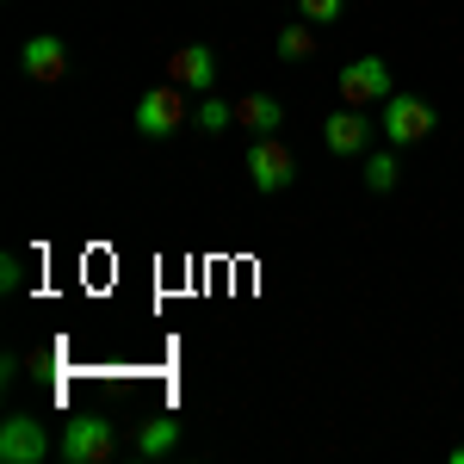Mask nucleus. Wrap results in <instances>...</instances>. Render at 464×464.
Segmentation results:
<instances>
[{"label":"nucleus","instance_id":"obj_6","mask_svg":"<svg viewBox=\"0 0 464 464\" xmlns=\"http://www.w3.org/2000/svg\"><path fill=\"white\" fill-rule=\"evenodd\" d=\"M248 179H254V192H285L291 179H297V161H291V149L279 143V137H254L248 149Z\"/></svg>","mask_w":464,"mask_h":464},{"label":"nucleus","instance_id":"obj_12","mask_svg":"<svg viewBox=\"0 0 464 464\" xmlns=\"http://www.w3.org/2000/svg\"><path fill=\"white\" fill-rule=\"evenodd\" d=\"M273 50H279V63H310V56H316V25H310V19H297V25H285Z\"/></svg>","mask_w":464,"mask_h":464},{"label":"nucleus","instance_id":"obj_15","mask_svg":"<svg viewBox=\"0 0 464 464\" xmlns=\"http://www.w3.org/2000/svg\"><path fill=\"white\" fill-rule=\"evenodd\" d=\"M347 13V0H297V19H310V25H334Z\"/></svg>","mask_w":464,"mask_h":464},{"label":"nucleus","instance_id":"obj_9","mask_svg":"<svg viewBox=\"0 0 464 464\" xmlns=\"http://www.w3.org/2000/svg\"><path fill=\"white\" fill-rule=\"evenodd\" d=\"M19 63H25L32 81L50 87V81H63V74H69V44H63L56 32H32V37H25V50H19Z\"/></svg>","mask_w":464,"mask_h":464},{"label":"nucleus","instance_id":"obj_2","mask_svg":"<svg viewBox=\"0 0 464 464\" xmlns=\"http://www.w3.org/2000/svg\"><path fill=\"white\" fill-rule=\"evenodd\" d=\"M56 452H63L69 464H106L111 452H118V428H111L106 415H69Z\"/></svg>","mask_w":464,"mask_h":464},{"label":"nucleus","instance_id":"obj_17","mask_svg":"<svg viewBox=\"0 0 464 464\" xmlns=\"http://www.w3.org/2000/svg\"><path fill=\"white\" fill-rule=\"evenodd\" d=\"M452 464H464V440H459V446H452Z\"/></svg>","mask_w":464,"mask_h":464},{"label":"nucleus","instance_id":"obj_10","mask_svg":"<svg viewBox=\"0 0 464 464\" xmlns=\"http://www.w3.org/2000/svg\"><path fill=\"white\" fill-rule=\"evenodd\" d=\"M236 124H242V130H254V137H279L285 106H279L273 93H248V100H236Z\"/></svg>","mask_w":464,"mask_h":464},{"label":"nucleus","instance_id":"obj_13","mask_svg":"<svg viewBox=\"0 0 464 464\" xmlns=\"http://www.w3.org/2000/svg\"><path fill=\"white\" fill-rule=\"evenodd\" d=\"M396 179H402V161H396L391 149H365V186L372 192H391Z\"/></svg>","mask_w":464,"mask_h":464},{"label":"nucleus","instance_id":"obj_5","mask_svg":"<svg viewBox=\"0 0 464 464\" xmlns=\"http://www.w3.org/2000/svg\"><path fill=\"white\" fill-rule=\"evenodd\" d=\"M322 149H328L334 161H365V149H372V118L359 106H341L334 118H322Z\"/></svg>","mask_w":464,"mask_h":464},{"label":"nucleus","instance_id":"obj_3","mask_svg":"<svg viewBox=\"0 0 464 464\" xmlns=\"http://www.w3.org/2000/svg\"><path fill=\"white\" fill-rule=\"evenodd\" d=\"M186 118H192V111H186V87L161 81V87H149L143 100H137V137L161 143V137H174Z\"/></svg>","mask_w":464,"mask_h":464},{"label":"nucleus","instance_id":"obj_7","mask_svg":"<svg viewBox=\"0 0 464 464\" xmlns=\"http://www.w3.org/2000/svg\"><path fill=\"white\" fill-rule=\"evenodd\" d=\"M168 81L186 87V93H211L217 87V50L211 44H179L168 56Z\"/></svg>","mask_w":464,"mask_h":464},{"label":"nucleus","instance_id":"obj_16","mask_svg":"<svg viewBox=\"0 0 464 464\" xmlns=\"http://www.w3.org/2000/svg\"><path fill=\"white\" fill-rule=\"evenodd\" d=\"M19 285H25V260H19V254H6V260H0V291L13 297Z\"/></svg>","mask_w":464,"mask_h":464},{"label":"nucleus","instance_id":"obj_4","mask_svg":"<svg viewBox=\"0 0 464 464\" xmlns=\"http://www.w3.org/2000/svg\"><path fill=\"white\" fill-rule=\"evenodd\" d=\"M433 124H440L433 106H428V100H415V93H391V100H384V143H391V149L428 143Z\"/></svg>","mask_w":464,"mask_h":464},{"label":"nucleus","instance_id":"obj_11","mask_svg":"<svg viewBox=\"0 0 464 464\" xmlns=\"http://www.w3.org/2000/svg\"><path fill=\"white\" fill-rule=\"evenodd\" d=\"M179 446V421L174 415H149L143 428H137V459H168Z\"/></svg>","mask_w":464,"mask_h":464},{"label":"nucleus","instance_id":"obj_1","mask_svg":"<svg viewBox=\"0 0 464 464\" xmlns=\"http://www.w3.org/2000/svg\"><path fill=\"white\" fill-rule=\"evenodd\" d=\"M334 93H341V106H384L396 93V81H391V63L384 56H353L347 69L334 74Z\"/></svg>","mask_w":464,"mask_h":464},{"label":"nucleus","instance_id":"obj_8","mask_svg":"<svg viewBox=\"0 0 464 464\" xmlns=\"http://www.w3.org/2000/svg\"><path fill=\"white\" fill-rule=\"evenodd\" d=\"M44 452H50V433H44L37 415H6L0 421V459L6 464H37Z\"/></svg>","mask_w":464,"mask_h":464},{"label":"nucleus","instance_id":"obj_14","mask_svg":"<svg viewBox=\"0 0 464 464\" xmlns=\"http://www.w3.org/2000/svg\"><path fill=\"white\" fill-rule=\"evenodd\" d=\"M192 124H198V130H211V137H223V130L236 124V106H229V100H217V93H205L198 111H192Z\"/></svg>","mask_w":464,"mask_h":464}]
</instances>
